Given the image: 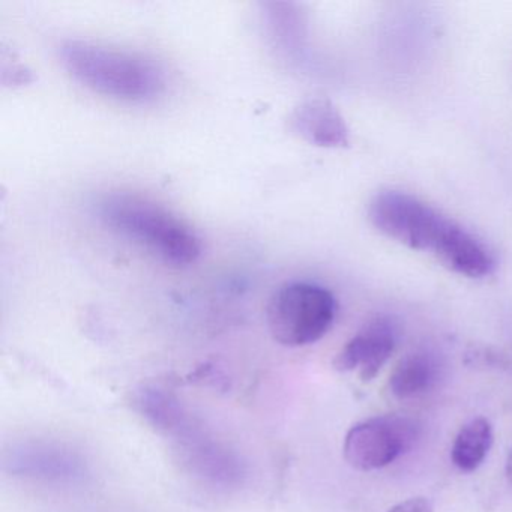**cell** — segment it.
Here are the masks:
<instances>
[{"instance_id":"cell-13","label":"cell","mask_w":512,"mask_h":512,"mask_svg":"<svg viewBox=\"0 0 512 512\" xmlns=\"http://www.w3.org/2000/svg\"><path fill=\"white\" fill-rule=\"evenodd\" d=\"M388 512H434L433 503L425 497H412L398 503Z\"/></svg>"},{"instance_id":"cell-11","label":"cell","mask_w":512,"mask_h":512,"mask_svg":"<svg viewBox=\"0 0 512 512\" xmlns=\"http://www.w3.org/2000/svg\"><path fill=\"white\" fill-rule=\"evenodd\" d=\"M133 406L149 425L164 436H169L190 415L176 395L155 386H145L134 392Z\"/></svg>"},{"instance_id":"cell-9","label":"cell","mask_w":512,"mask_h":512,"mask_svg":"<svg viewBox=\"0 0 512 512\" xmlns=\"http://www.w3.org/2000/svg\"><path fill=\"white\" fill-rule=\"evenodd\" d=\"M290 127L302 139L320 148H347L349 128L337 107L325 98H313L296 107Z\"/></svg>"},{"instance_id":"cell-1","label":"cell","mask_w":512,"mask_h":512,"mask_svg":"<svg viewBox=\"0 0 512 512\" xmlns=\"http://www.w3.org/2000/svg\"><path fill=\"white\" fill-rule=\"evenodd\" d=\"M368 220L386 238L430 253L455 274L481 280L496 271V257L478 236L412 194L380 191L368 206Z\"/></svg>"},{"instance_id":"cell-7","label":"cell","mask_w":512,"mask_h":512,"mask_svg":"<svg viewBox=\"0 0 512 512\" xmlns=\"http://www.w3.org/2000/svg\"><path fill=\"white\" fill-rule=\"evenodd\" d=\"M397 338V326L389 317L370 320L335 356V370H358L364 382L374 379L394 353Z\"/></svg>"},{"instance_id":"cell-8","label":"cell","mask_w":512,"mask_h":512,"mask_svg":"<svg viewBox=\"0 0 512 512\" xmlns=\"http://www.w3.org/2000/svg\"><path fill=\"white\" fill-rule=\"evenodd\" d=\"M5 464L13 475L43 481H77L86 473L85 461L77 452L53 443H23L8 452Z\"/></svg>"},{"instance_id":"cell-6","label":"cell","mask_w":512,"mask_h":512,"mask_svg":"<svg viewBox=\"0 0 512 512\" xmlns=\"http://www.w3.org/2000/svg\"><path fill=\"white\" fill-rule=\"evenodd\" d=\"M169 437L182 463L194 475L223 487H235L244 482L247 467L242 458L203 430L193 416H188Z\"/></svg>"},{"instance_id":"cell-2","label":"cell","mask_w":512,"mask_h":512,"mask_svg":"<svg viewBox=\"0 0 512 512\" xmlns=\"http://www.w3.org/2000/svg\"><path fill=\"white\" fill-rule=\"evenodd\" d=\"M65 70L97 94L145 103L166 88L163 70L151 59L88 41H67L61 47Z\"/></svg>"},{"instance_id":"cell-4","label":"cell","mask_w":512,"mask_h":512,"mask_svg":"<svg viewBox=\"0 0 512 512\" xmlns=\"http://www.w3.org/2000/svg\"><path fill=\"white\" fill-rule=\"evenodd\" d=\"M337 316L334 295L319 284L287 283L269 299L266 323L277 343L302 347L325 337Z\"/></svg>"},{"instance_id":"cell-10","label":"cell","mask_w":512,"mask_h":512,"mask_svg":"<svg viewBox=\"0 0 512 512\" xmlns=\"http://www.w3.org/2000/svg\"><path fill=\"white\" fill-rule=\"evenodd\" d=\"M439 364L425 352L407 353L389 376V391L398 400L421 397L436 386Z\"/></svg>"},{"instance_id":"cell-12","label":"cell","mask_w":512,"mask_h":512,"mask_svg":"<svg viewBox=\"0 0 512 512\" xmlns=\"http://www.w3.org/2000/svg\"><path fill=\"white\" fill-rule=\"evenodd\" d=\"M493 445V427L485 418H475L461 427L451 449L452 463L463 470L473 472L481 466L482 461Z\"/></svg>"},{"instance_id":"cell-14","label":"cell","mask_w":512,"mask_h":512,"mask_svg":"<svg viewBox=\"0 0 512 512\" xmlns=\"http://www.w3.org/2000/svg\"><path fill=\"white\" fill-rule=\"evenodd\" d=\"M506 475H508L509 481L512 482V448L508 454V460H506Z\"/></svg>"},{"instance_id":"cell-3","label":"cell","mask_w":512,"mask_h":512,"mask_svg":"<svg viewBox=\"0 0 512 512\" xmlns=\"http://www.w3.org/2000/svg\"><path fill=\"white\" fill-rule=\"evenodd\" d=\"M97 211L106 226L170 265H191L202 254L199 236L185 221L143 197L109 194L98 202Z\"/></svg>"},{"instance_id":"cell-5","label":"cell","mask_w":512,"mask_h":512,"mask_svg":"<svg viewBox=\"0 0 512 512\" xmlns=\"http://www.w3.org/2000/svg\"><path fill=\"white\" fill-rule=\"evenodd\" d=\"M421 433V425L407 415L374 416L353 425L344 440V458L356 470L382 469L406 454Z\"/></svg>"}]
</instances>
